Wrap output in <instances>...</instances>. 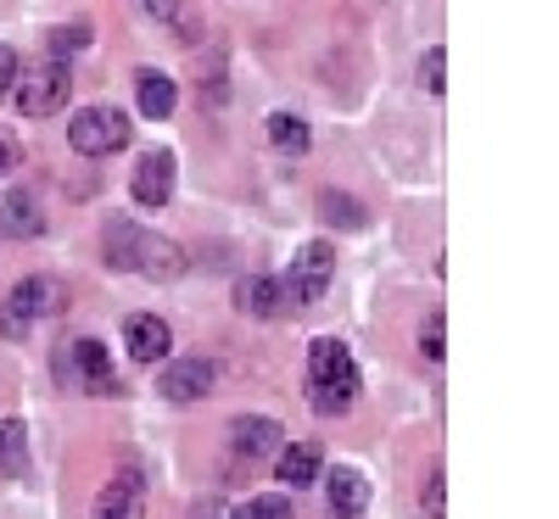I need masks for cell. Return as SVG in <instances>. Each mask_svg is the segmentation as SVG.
<instances>
[{
    "label": "cell",
    "mask_w": 559,
    "mask_h": 519,
    "mask_svg": "<svg viewBox=\"0 0 559 519\" xmlns=\"http://www.w3.org/2000/svg\"><path fill=\"white\" fill-rule=\"evenodd\" d=\"M358 397V363L336 336H319L308 347V402L319 413H347Z\"/></svg>",
    "instance_id": "obj_1"
},
{
    "label": "cell",
    "mask_w": 559,
    "mask_h": 519,
    "mask_svg": "<svg viewBox=\"0 0 559 519\" xmlns=\"http://www.w3.org/2000/svg\"><path fill=\"white\" fill-rule=\"evenodd\" d=\"M107 263L112 268H140L146 279H174L185 268V252L174 241L152 229H134V224H112L107 229Z\"/></svg>",
    "instance_id": "obj_2"
},
{
    "label": "cell",
    "mask_w": 559,
    "mask_h": 519,
    "mask_svg": "<svg viewBox=\"0 0 559 519\" xmlns=\"http://www.w3.org/2000/svg\"><path fill=\"white\" fill-rule=\"evenodd\" d=\"M68 146L79 157H112L129 146V118L118 107H84L73 123H68Z\"/></svg>",
    "instance_id": "obj_3"
},
{
    "label": "cell",
    "mask_w": 559,
    "mask_h": 519,
    "mask_svg": "<svg viewBox=\"0 0 559 519\" xmlns=\"http://www.w3.org/2000/svg\"><path fill=\"white\" fill-rule=\"evenodd\" d=\"M68 96H73V73H68V62H57V57L34 62V68L17 79V107H23V118H51Z\"/></svg>",
    "instance_id": "obj_4"
},
{
    "label": "cell",
    "mask_w": 559,
    "mask_h": 519,
    "mask_svg": "<svg viewBox=\"0 0 559 519\" xmlns=\"http://www.w3.org/2000/svg\"><path fill=\"white\" fill-rule=\"evenodd\" d=\"M331 274H336V246L331 241H308L292 263V279H286V291L292 302H319L324 286H331Z\"/></svg>",
    "instance_id": "obj_5"
},
{
    "label": "cell",
    "mask_w": 559,
    "mask_h": 519,
    "mask_svg": "<svg viewBox=\"0 0 559 519\" xmlns=\"http://www.w3.org/2000/svg\"><path fill=\"white\" fill-rule=\"evenodd\" d=\"M7 307L23 318V324H34V318H62L68 313V286L57 274H28L23 286L7 297Z\"/></svg>",
    "instance_id": "obj_6"
},
{
    "label": "cell",
    "mask_w": 559,
    "mask_h": 519,
    "mask_svg": "<svg viewBox=\"0 0 559 519\" xmlns=\"http://www.w3.org/2000/svg\"><path fill=\"white\" fill-rule=\"evenodd\" d=\"M213 386H218V363H207V358H179V363H163V374H157V391L168 402H202Z\"/></svg>",
    "instance_id": "obj_7"
},
{
    "label": "cell",
    "mask_w": 559,
    "mask_h": 519,
    "mask_svg": "<svg viewBox=\"0 0 559 519\" xmlns=\"http://www.w3.org/2000/svg\"><path fill=\"white\" fill-rule=\"evenodd\" d=\"M62 374H68V381H79L84 391H118V374H112L102 341H68L62 347Z\"/></svg>",
    "instance_id": "obj_8"
},
{
    "label": "cell",
    "mask_w": 559,
    "mask_h": 519,
    "mask_svg": "<svg viewBox=\"0 0 559 519\" xmlns=\"http://www.w3.org/2000/svg\"><path fill=\"white\" fill-rule=\"evenodd\" d=\"M129 191L140 207H163L174 196V152L152 146V152H140L134 157V179H129Z\"/></svg>",
    "instance_id": "obj_9"
},
{
    "label": "cell",
    "mask_w": 559,
    "mask_h": 519,
    "mask_svg": "<svg viewBox=\"0 0 559 519\" xmlns=\"http://www.w3.org/2000/svg\"><path fill=\"white\" fill-rule=\"evenodd\" d=\"M123 347H129L134 363H163V352H168V324L152 318V313H134V318L123 324Z\"/></svg>",
    "instance_id": "obj_10"
},
{
    "label": "cell",
    "mask_w": 559,
    "mask_h": 519,
    "mask_svg": "<svg viewBox=\"0 0 559 519\" xmlns=\"http://www.w3.org/2000/svg\"><path fill=\"white\" fill-rule=\"evenodd\" d=\"M324 492H331V508H336L342 519H358V514L369 508V481L358 475L353 463H336L331 475H324Z\"/></svg>",
    "instance_id": "obj_11"
},
{
    "label": "cell",
    "mask_w": 559,
    "mask_h": 519,
    "mask_svg": "<svg viewBox=\"0 0 559 519\" xmlns=\"http://www.w3.org/2000/svg\"><path fill=\"white\" fill-rule=\"evenodd\" d=\"M280 442H286V431H280L274 419H236L229 424V447L241 458H269V452H280Z\"/></svg>",
    "instance_id": "obj_12"
},
{
    "label": "cell",
    "mask_w": 559,
    "mask_h": 519,
    "mask_svg": "<svg viewBox=\"0 0 559 519\" xmlns=\"http://www.w3.org/2000/svg\"><path fill=\"white\" fill-rule=\"evenodd\" d=\"M241 307H247L252 318H286V313H292V291H286V279H269V274L247 279V286H241Z\"/></svg>",
    "instance_id": "obj_13"
},
{
    "label": "cell",
    "mask_w": 559,
    "mask_h": 519,
    "mask_svg": "<svg viewBox=\"0 0 559 519\" xmlns=\"http://www.w3.org/2000/svg\"><path fill=\"white\" fill-rule=\"evenodd\" d=\"M96 519H146V486L129 481V475H118L112 486H102Z\"/></svg>",
    "instance_id": "obj_14"
},
{
    "label": "cell",
    "mask_w": 559,
    "mask_h": 519,
    "mask_svg": "<svg viewBox=\"0 0 559 519\" xmlns=\"http://www.w3.org/2000/svg\"><path fill=\"white\" fill-rule=\"evenodd\" d=\"M134 101H140V112H146V118H168L174 101H179V84L168 73H157V68H140L134 73Z\"/></svg>",
    "instance_id": "obj_15"
},
{
    "label": "cell",
    "mask_w": 559,
    "mask_h": 519,
    "mask_svg": "<svg viewBox=\"0 0 559 519\" xmlns=\"http://www.w3.org/2000/svg\"><path fill=\"white\" fill-rule=\"evenodd\" d=\"M39 229H45V218H39V202H34L28 191H7V196H0V234L34 241Z\"/></svg>",
    "instance_id": "obj_16"
},
{
    "label": "cell",
    "mask_w": 559,
    "mask_h": 519,
    "mask_svg": "<svg viewBox=\"0 0 559 519\" xmlns=\"http://www.w3.org/2000/svg\"><path fill=\"white\" fill-rule=\"evenodd\" d=\"M319 475H324V452H319V442H297V447L280 452V486H313Z\"/></svg>",
    "instance_id": "obj_17"
},
{
    "label": "cell",
    "mask_w": 559,
    "mask_h": 519,
    "mask_svg": "<svg viewBox=\"0 0 559 519\" xmlns=\"http://www.w3.org/2000/svg\"><path fill=\"white\" fill-rule=\"evenodd\" d=\"M28 469V431H23V419H0V475H23Z\"/></svg>",
    "instance_id": "obj_18"
},
{
    "label": "cell",
    "mask_w": 559,
    "mask_h": 519,
    "mask_svg": "<svg viewBox=\"0 0 559 519\" xmlns=\"http://www.w3.org/2000/svg\"><path fill=\"white\" fill-rule=\"evenodd\" d=\"M269 140H274L280 152H308L313 134H308V123H302L297 112H274V118H269Z\"/></svg>",
    "instance_id": "obj_19"
},
{
    "label": "cell",
    "mask_w": 559,
    "mask_h": 519,
    "mask_svg": "<svg viewBox=\"0 0 559 519\" xmlns=\"http://www.w3.org/2000/svg\"><path fill=\"white\" fill-rule=\"evenodd\" d=\"M229 519H292V497H280V492H263V497H247Z\"/></svg>",
    "instance_id": "obj_20"
},
{
    "label": "cell",
    "mask_w": 559,
    "mask_h": 519,
    "mask_svg": "<svg viewBox=\"0 0 559 519\" xmlns=\"http://www.w3.org/2000/svg\"><path fill=\"white\" fill-rule=\"evenodd\" d=\"M140 7H146L152 17H163L168 28H179V23L197 28V17H191V7H185V0H140Z\"/></svg>",
    "instance_id": "obj_21"
},
{
    "label": "cell",
    "mask_w": 559,
    "mask_h": 519,
    "mask_svg": "<svg viewBox=\"0 0 559 519\" xmlns=\"http://www.w3.org/2000/svg\"><path fill=\"white\" fill-rule=\"evenodd\" d=\"M84 39H90V28H79V23H73V28H57V34H45V57H57V62H62L68 51H79Z\"/></svg>",
    "instance_id": "obj_22"
},
{
    "label": "cell",
    "mask_w": 559,
    "mask_h": 519,
    "mask_svg": "<svg viewBox=\"0 0 559 519\" xmlns=\"http://www.w3.org/2000/svg\"><path fill=\"white\" fill-rule=\"evenodd\" d=\"M324 213H331V224H342V229H358L364 224V207L347 202V196H324Z\"/></svg>",
    "instance_id": "obj_23"
},
{
    "label": "cell",
    "mask_w": 559,
    "mask_h": 519,
    "mask_svg": "<svg viewBox=\"0 0 559 519\" xmlns=\"http://www.w3.org/2000/svg\"><path fill=\"white\" fill-rule=\"evenodd\" d=\"M419 352H426L431 363H442V313H431L426 329H419Z\"/></svg>",
    "instance_id": "obj_24"
},
{
    "label": "cell",
    "mask_w": 559,
    "mask_h": 519,
    "mask_svg": "<svg viewBox=\"0 0 559 519\" xmlns=\"http://www.w3.org/2000/svg\"><path fill=\"white\" fill-rule=\"evenodd\" d=\"M442 68H448V57H442V51H431V57H426V68H419V84H426L431 96H442Z\"/></svg>",
    "instance_id": "obj_25"
},
{
    "label": "cell",
    "mask_w": 559,
    "mask_h": 519,
    "mask_svg": "<svg viewBox=\"0 0 559 519\" xmlns=\"http://www.w3.org/2000/svg\"><path fill=\"white\" fill-rule=\"evenodd\" d=\"M0 336H7V341H17V336H28V324L7 307V302H0Z\"/></svg>",
    "instance_id": "obj_26"
},
{
    "label": "cell",
    "mask_w": 559,
    "mask_h": 519,
    "mask_svg": "<svg viewBox=\"0 0 559 519\" xmlns=\"http://www.w3.org/2000/svg\"><path fill=\"white\" fill-rule=\"evenodd\" d=\"M426 514H431V519H442V514H448V503H442V475H431V481H426Z\"/></svg>",
    "instance_id": "obj_27"
},
{
    "label": "cell",
    "mask_w": 559,
    "mask_h": 519,
    "mask_svg": "<svg viewBox=\"0 0 559 519\" xmlns=\"http://www.w3.org/2000/svg\"><path fill=\"white\" fill-rule=\"evenodd\" d=\"M12 84H17V57L0 45V89H12Z\"/></svg>",
    "instance_id": "obj_28"
},
{
    "label": "cell",
    "mask_w": 559,
    "mask_h": 519,
    "mask_svg": "<svg viewBox=\"0 0 559 519\" xmlns=\"http://www.w3.org/2000/svg\"><path fill=\"white\" fill-rule=\"evenodd\" d=\"M12 162H17V152H12V146H7V140H0V173H7V168H12Z\"/></svg>",
    "instance_id": "obj_29"
}]
</instances>
